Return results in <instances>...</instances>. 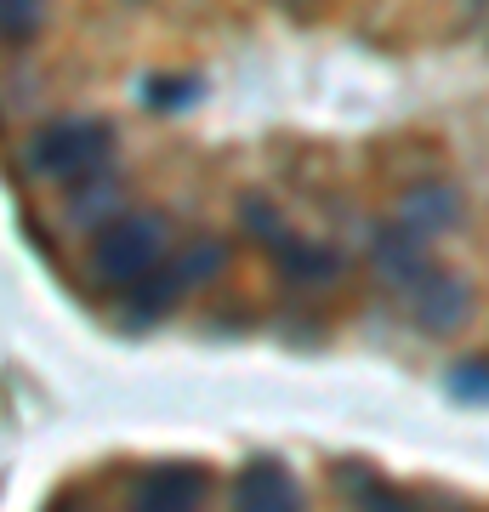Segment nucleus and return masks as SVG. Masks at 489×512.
<instances>
[{"label":"nucleus","mask_w":489,"mask_h":512,"mask_svg":"<svg viewBox=\"0 0 489 512\" xmlns=\"http://www.w3.org/2000/svg\"><path fill=\"white\" fill-rule=\"evenodd\" d=\"M234 512H302V490L279 461H251L234 484Z\"/></svg>","instance_id":"6"},{"label":"nucleus","mask_w":489,"mask_h":512,"mask_svg":"<svg viewBox=\"0 0 489 512\" xmlns=\"http://www.w3.org/2000/svg\"><path fill=\"white\" fill-rule=\"evenodd\" d=\"M370 256H376V268L387 279H393V285H410V279L421 274V268H427V239H416L410 234V228H387V234H376V245H370Z\"/></svg>","instance_id":"8"},{"label":"nucleus","mask_w":489,"mask_h":512,"mask_svg":"<svg viewBox=\"0 0 489 512\" xmlns=\"http://www.w3.org/2000/svg\"><path fill=\"white\" fill-rule=\"evenodd\" d=\"M359 512H416V501L393 484H359Z\"/></svg>","instance_id":"11"},{"label":"nucleus","mask_w":489,"mask_h":512,"mask_svg":"<svg viewBox=\"0 0 489 512\" xmlns=\"http://www.w3.org/2000/svg\"><path fill=\"white\" fill-rule=\"evenodd\" d=\"M126 512H205V473L200 467H148L131 484Z\"/></svg>","instance_id":"4"},{"label":"nucleus","mask_w":489,"mask_h":512,"mask_svg":"<svg viewBox=\"0 0 489 512\" xmlns=\"http://www.w3.org/2000/svg\"><path fill=\"white\" fill-rule=\"evenodd\" d=\"M171 256V228L165 217H148V211H126L97 228L91 239V279L109 285L114 296H126L137 279H148Z\"/></svg>","instance_id":"2"},{"label":"nucleus","mask_w":489,"mask_h":512,"mask_svg":"<svg viewBox=\"0 0 489 512\" xmlns=\"http://www.w3.org/2000/svg\"><path fill=\"white\" fill-rule=\"evenodd\" d=\"M450 393L455 399H489V359H467L450 370Z\"/></svg>","instance_id":"10"},{"label":"nucleus","mask_w":489,"mask_h":512,"mask_svg":"<svg viewBox=\"0 0 489 512\" xmlns=\"http://www.w3.org/2000/svg\"><path fill=\"white\" fill-rule=\"evenodd\" d=\"M114 154V126L109 120H91V114H69V120H46V126L23 143V165L46 177V183L80 188L91 177L109 171Z\"/></svg>","instance_id":"1"},{"label":"nucleus","mask_w":489,"mask_h":512,"mask_svg":"<svg viewBox=\"0 0 489 512\" xmlns=\"http://www.w3.org/2000/svg\"><path fill=\"white\" fill-rule=\"evenodd\" d=\"M63 512H86V507H63Z\"/></svg>","instance_id":"12"},{"label":"nucleus","mask_w":489,"mask_h":512,"mask_svg":"<svg viewBox=\"0 0 489 512\" xmlns=\"http://www.w3.org/2000/svg\"><path fill=\"white\" fill-rule=\"evenodd\" d=\"M410 319H416V330H427V336H450V330H461V319L472 313V291L467 279L450 274V268H421L410 285Z\"/></svg>","instance_id":"3"},{"label":"nucleus","mask_w":489,"mask_h":512,"mask_svg":"<svg viewBox=\"0 0 489 512\" xmlns=\"http://www.w3.org/2000/svg\"><path fill=\"white\" fill-rule=\"evenodd\" d=\"M399 222L416 239H438L444 228H455V222H461V200H455V188H444V183L410 188V194H404V205H399Z\"/></svg>","instance_id":"7"},{"label":"nucleus","mask_w":489,"mask_h":512,"mask_svg":"<svg viewBox=\"0 0 489 512\" xmlns=\"http://www.w3.org/2000/svg\"><path fill=\"white\" fill-rule=\"evenodd\" d=\"M268 251H273V268H279L290 285H302V291H319L330 279H342V251L313 245V239H302V234H268Z\"/></svg>","instance_id":"5"},{"label":"nucleus","mask_w":489,"mask_h":512,"mask_svg":"<svg viewBox=\"0 0 489 512\" xmlns=\"http://www.w3.org/2000/svg\"><path fill=\"white\" fill-rule=\"evenodd\" d=\"M46 29V0H0V40L6 46H29Z\"/></svg>","instance_id":"9"}]
</instances>
